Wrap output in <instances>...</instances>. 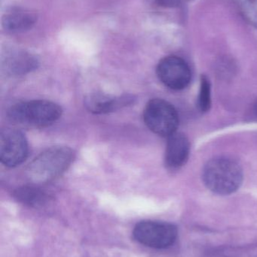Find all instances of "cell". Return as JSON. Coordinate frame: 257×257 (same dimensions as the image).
<instances>
[{
    "mask_svg": "<svg viewBox=\"0 0 257 257\" xmlns=\"http://www.w3.org/2000/svg\"><path fill=\"white\" fill-rule=\"evenodd\" d=\"M132 95L111 96L104 93H94L84 101L86 108L95 114H107L117 111L124 107L132 105L135 101Z\"/></svg>",
    "mask_w": 257,
    "mask_h": 257,
    "instance_id": "ba28073f",
    "label": "cell"
},
{
    "mask_svg": "<svg viewBox=\"0 0 257 257\" xmlns=\"http://www.w3.org/2000/svg\"><path fill=\"white\" fill-rule=\"evenodd\" d=\"M155 2L161 7L175 8L180 6L181 0H155Z\"/></svg>",
    "mask_w": 257,
    "mask_h": 257,
    "instance_id": "9a60e30c",
    "label": "cell"
},
{
    "mask_svg": "<svg viewBox=\"0 0 257 257\" xmlns=\"http://www.w3.org/2000/svg\"><path fill=\"white\" fill-rule=\"evenodd\" d=\"M37 15L22 8H12L4 14L2 19L3 28L11 33H21L33 28Z\"/></svg>",
    "mask_w": 257,
    "mask_h": 257,
    "instance_id": "30bf717a",
    "label": "cell"
},
{
    "mask_svg": "<svg viewBox=\"0 0 257 257\" xmlns=\"http://www.w3.org/2000/svg\"><path fill=\"white\" fill-rule=\"evenodd\" d=\"M198 104H199V109L202 112H206L211 107V84H210L209 80L205 76L202 77L201 80Z\"/></svg>",
    "mask_w": 257,
    "mask_h": 257,
    "instance_id": "5bb4252c",
    "label": "cell"
},
{
    "mask_svg": "<svg viewBox=\"0 0 257 257\" xmlns=\"http://www.w3.org/2000/svg\"><path fill=\"white\" fill-rule=\"evenodd\" d=\"M62 114L57 104L47 100L20 102L11 107L8 115L14 123L35 127H45L55 123Z\"/></svg>",
    "mask_w": 257,
    "mask_h": 257,
    "instance_id": "3957f363",
    "label": "cell"
},
{
    "mask_svg": "<svg viewBox=\"0 0 257 257\" xmlns=\"http://www.w3.org/2000/svg\"><path fill=\"white\" fill-rule=\"evenodd\" d=\"M165 151V165L168 169H178L187 163L190 155V145L187 136L175 133L167 138Z\"/></svg>",
    "mask_w": 257,
    "mask_h": 257,
    "instance_id": "9c48e42d",
    "label": "cell"
},
{
    "mask_svg": "<svg viewBox=\"0 0 257 257\" xmlns=\"http://www.w3.org/2000/svg\"><path fill=\"white\" fill-rule=\"evenodd\" d=\"M203 180L213 193L229 195L236 191L243 181L240 165L228 157H217L210 160L203 170Z\"/></svg>",
    "mask_w": 257,
    "mask_h": 257,
    "instance_id": "7a4b0ae2",
    "label": "cell"
},
{
    "mask_svg": "<svg viewBox=\"0 0 257 257\" xmlns=\"http://www.w3.org/2000/svg\"><path fill=\"white\" fill-rule=\"evenodd\" d=\"M14 196L18 202L32 207L42 206L49 199V196L44 190L34 186H24L17 189Z\"/></svg>",
    "mask_w": 257,
    "mask_h": 257,
    "instance_id": "7c38bea8",
    "label": "cell"
},
{
    "mask_svg": "<svg viewBox=\"0 0 257 257\" xmlns=\"http://www.w3.org/2000/svg\"><path fill=\"white\" fill-rule=\"evenodd\" d=\"M160 81L168 88L183 90L191 81V70L185 60L176 56H169L161 60L157 66Z\"/></svg>",
    "mask_w": 257,
    "mask_h": 257,
    "instance_id": "52a82bcc",
    "label": "cell"
},
{
    "mask_svg": "<svg viewBox=\"0 0 257 257\" xmlns=\"http://www.w3.org/2000/svg\"><path fill=\"white\" fill-rule=\"evenodd\" d=\"M178 229L166 222L145 220L137 223L133 231L134 239L146 247L164 249L175 244Z\"/></svg>",
    "mask_w": 257,
    "mask_h": 257,
    "instance_id": "5b68a950",
    "label": "cell"
},
{
    "mask_svg": "<svg viewBox=\"0 0 257 257\" xmlns=\"http://www.w3.org/2000/svg\"><path fill=\"white\" fill-rule=\"evenodd\" d=\"M4 66L11 74L21 75L37 67V60L31 54L24 51H15L6 56Z\"/></svg>",
    "mask_w": 257,
    "mask_h": 257,
    "instance_id": "8fae6325",
    "label": "cell"
},
{
    "mask_svg": "<svg viewBox=\"0 0 257 257\" xmlns=\"http://www.w3.org/2000/svg\"><path fill=\"white\" fill-rule=\"evenodd\" d=\"M28 155V143L19 130L6 128L0 133V160L8 167L21 165Z\"/></svg>",
    "mask_w": 257,
    "mask_h": 257,
    "instance_id": "8992f818",
    "label": "cell"
},
{
    "mask_svg": "<svg viewBox=\"0 0 257 257\" xmlns=\"http://www.w3.org/2000/svg\"><path fill=\"white\" fill-rule=\"evenodd\" d=\"M243 18L257 28V0H234Z\"/></svg>",
    "mask_w": 257,
    "mask_h": 257,
    "instance_id": "4fadbf2b",
    "label": "cell"
},
{
    "mask_svg": "<svg viewBox=\"0 0 257 257\" xmlns=\"http://www.w3.org/2000/svg\"><path fill=\"white\" fill-rule=\"evenodd\" d=\"M75 159V153L68 147L55 146L41 153L29 165L27 175L36 184H45L64 173Z\"/></svg>",
    "mask_w": 257,
    "mask_h": 257,
    "instance_id": "6da1fadb",
    "label": "cell"
},
{
    "mask_svg": "<svg viewBox=\"0 0 257 257\" xmlns=\"http://www.w3.org/2000/svg\"><path fill=\"white\" fill-rule=\"evenodd\" d=\"M143 120L147 127L158 136L168 138L177 133L179 117L175 107L163 99H152L146 104Z\"/></svg>",
    "mask_w": 257,
    "mask_h": 257,
    "instance_id": "277c9868",
    "label": "cell"
},
{
    "mask_svg": "<svg viewBox=\"0 0 257 257\" xmlns=\"http://www.w3.org/2000/svg\"><path fill=\"white\" fill-rule=\"evenodd\" d=\"M254 110L257 114V102H256V104H255Z\"/></svg>",
    "mask_w": 257,
    "mask_h": 257,
    "instance_id": "2e32d148",
    "label": "cell"
}]
</instances>
